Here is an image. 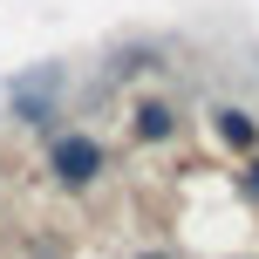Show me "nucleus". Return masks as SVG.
<instances>
[{
	"label": "nucleus",
	"mask_w": 259,
	"mask_h": 259,
	"mask_svg": "<svg viewBox=\"0 0 259 259\" xmlns=\"http://www.w3.org/2000/svg\"><path fill=\"white\" fill-rule=\"evenodd\" d=\"M246 191H252V198H259V164H246Z\"/></svg>",
	"instance_id": "5"
},
{
	"label": "nucleus",
	"mask_w": 259,
	"mask_h": 259,
	"mask_svg": "<svg viewBox=\"0 0 259 259\" xmlns=\"http://www.w3.org/2000/svg\"><path fill=\"white\" fill-rule=\"evenodd\" d=\"M170 130H178V123H170V109H164V103H143V109H137V137H150V143H157V137H170Z\"/></svg>",
	"instance_id": "3"
},
{
	"label": "nucleus",
	"mask_w": 259,
	"mask_h": 259,
	"mask_svg": "<svg viewBox=\"0 0 259 259\" xmlns=\"http://www.w3.org/2000/svg\"><path fill=\"white\" fill-rule=\"evenodd\" d=\"M55 170H62L68 184H89L96 170H103V150H96V143L75 130V137H62V143H55Z\"/></svg>",
	"instance_id": "1"
},
{
	"label": "nucleus",
	"mask_w": 259,
	"mask_h": 259,
	"mask_svg": "<svg viewBox=\"0 0 259 259\" xmlns=\"http://www.w3.org/2000/svg\"><path fill=\"white\" fill-rule=\"evenodd\" d=\"M55 82H62L55 68H48V75L14 82V116H21V123H48V116H55Z\"/></svg>",
	"instance_id": "2"
},
{
	"label": "nucleus",
	"mask_w": 259,
	"mask_h": 259,
	"mask_svg": "<svg viewBox=\"0 0 259 259\" xmlns=\"http://www.w3.org/2000/svg\"><path fill=\"white\" fill-rule=\"evenodd\" d=\"M219 137L232 143V150H252V123L239 116V109H219Z\"/></svg>",
	"instance_id": "4"
}]
</instances>
